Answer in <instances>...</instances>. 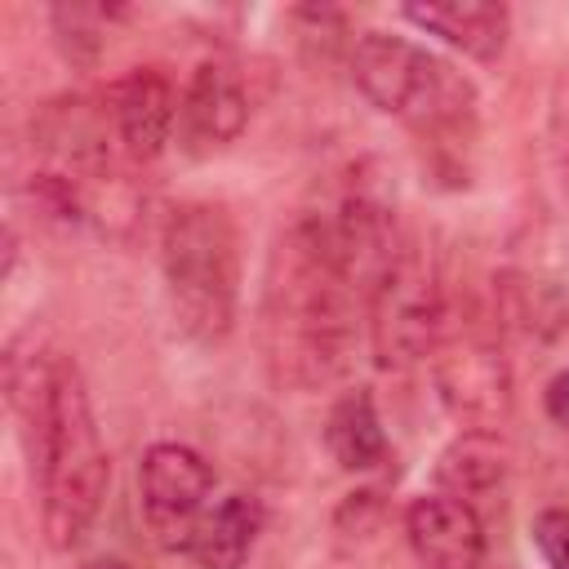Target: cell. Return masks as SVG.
<instances>
[{
    "mask_svg": "<svg viewBox=\"0 0 569 569\" xmlns=\"http://www.w3.org/2000/svg\"><path fill=\"white\" fill-rule=\"evenodd\" d=\"M178 89L164 71L156 67H138L124 80L111 84L107 93V116H111V133L124 151L129 164H147L156 160L173 133H178Z\"/></svg>",
    "mask_w": 569,
    "mask_h": 569,
    "instance_id": "obj_9",
    "label": "cell"
},
{
    "mask_svg": "<svg viewBox=\"0 0 569 569\" xmlns=\"http://www.w3.org/2000/svg\"><path fill=\"white\" fill-rule=\"evenodd\" d=\"M507 471H511V453L493 431H462L436 462V480L440 493L458 498L462 507H471L480 520L485 511L502 507L507 493Z\"/></svg>",
    "mask_w": 569,
    "mask_h": 569,
    "instance_id": "obj_11",
    "label": "cell"
},
{
    "mask_svg": "<svg viewBox=\"0 0 569 569\" xmlns=\"http://www.w3.org/2000/svg\"><path fill=\"white\" fill-rule=\"evenodd\" d=\"M249 124V93L227 62H200L178 98V142L187 156H213L231 147Z\"/></svg>",
    "mask_w": 569,
    "mask_h": 569,
    "instance_id": "obj_8",
    "label": "cell"
},
{
    "mask_svg": "<svg viewBox=\"0 0 569 569\" xmlns=\"http://www.w3.org/2000/svg\"><path fill=\"white\" fill-rule=\"evenodd\" d=\"M542 405H547V418H551L556 427H565V431H569V369H560V373L547 382Z\"/></svg>",
    "mask_w": 569,
    "mask_h": 569,
    "instance_id": "obj_16",
    "label": "cell"
},
{
    "mask_svg": "<svg viewBox=\"0 0 569 569\" xmlns=\"http://www.w3.org/2000/svg\"><path fill=\"white\" fill-rule=\"evenodd\" d=\"M418 31L440 36L449 49L476 58V62H493L507 44L511 31V13L502 4H480V0H453V4H405L400 9Z\"/></svg>",
    "mask_w": 569,
    "mask_h": 569,
    "instance_id": "obj_12",
    "label": "cell"
},
{
    "mask_svg": "<svg viewBox=\"0 0 569 569\" xmlns=\"http://www.w3.org/2000/svg\"><path fill=\"white\" fill-rule=\"evenodd\" d=\"M160 271L173 325L204 347L227 342L240 311V231L213 200L178 204L160 227Z\"/></svg>",
    "mask_w": 569,
    "mask_h": 569,
    "instance_id": "obj_3",
    "label": "cell"
},
{
    "mask_svg": "<svg viewBox=\"0 0 569 569\" xmlns=\"http://www.w3.org/2000/svg\"><path fill=\"white\" fill-rule=\"evenodd\" d=\"M4 391L18 422L22 453L31 462V480L40 493V525L49 547L71 551L98 520L111 462L102 449V431L71 351L36 338L27 329L9 342L4 356Z\"/></svg>",
    "mask_w": 569,
    "mask_h": 569,
    "instance_id": "obj_1",
    "label": "cell"
},
{
    "mask_svg": "<svg viewBox=\"0 0 569 569\" xmlns=\"http://www.w3.org/2000/svg\"><path fill=\"white\" fill-rule=\"evenodd\" d=\"M356 302L360 289L298 218L271 258L262 293V347L271 373L302 391L342 378L356 347Z\"/></svg>",
    "mask_w": 569,
    "mask_h": 569,
    "instance_id": "obj_2",
    "label": "cell"
},
{
    "mask_svg": "<svg viewBox=\"0 0 569 569\" xmlns=\"http://www.w3.org/2000/svg\"><path fill=\"white\" fill-rule=\"evenodd\" d=\"M262 520H267V511L253 493H227L218 507H209L200 516L182 556L196 569H244V560L262 533Z\"/></svg>",
    "mask_w": 569,
    "mask_h": 569,
    "instance_id": "obj_13",
    "label": "cell"
},
{
    "mask_svg": "<svg viewBox=\"0 0 569 569\" xmlns=\"http://www.w3.org/2000/svg\"><path fill=\"white\" fill-rule=\"evenodd\" d=\"M209 493H213V467L178 440H160L142 453L138 462V502H142V520L156 533V542L164 547H187L200 516L209 511Z\"/></svg>",
    "mask_w": 569,
    "mask_h": 569,
    "instance_id": "obj_6",
    "label": "cell"
},
{
    "mask_svg": "<svg viewBox=\"0 0 569 569\" xmlns=\"http://www.w3.org/2000/svg\"><path fill=\"white\" fill-rule=\"evenodd\" d=\"M533 547L547 569H569V507H547L533 520Z\"/></svg>",
    "mask_w": 569,
    "mask_h": 569,
    "instance_id": "obj_15",
    "label": "cell"
},
{
    "mask_svg": "<svg viewBox=\"0 0 569 569\" xmlns=\"http://www.w3.org/2000/svg\"><path fill=\"white\" fill-rule=\"evenodd\" d=\"M351 80L382 116H396L427 138L462 133L476 120L471 80L431 49L391 31H365L356 40Z\"/></svg>",
    "mask_w": 569,
    "mask_h": 569,
    "instance_id": "obj_4",
    "label": "cell"
},
{
    "mask_svg": "<svg viewBox=\"0 0 569 569\" xmlns=\"http://www.w3.org/2000/svg\"><path fill=\"white\" fill-rule=\"evenodd\" d=\"M436 387L467 431H493L511 409V369L485 338H445L436 351Z\"/></svg>",
    "mask_w": 569,
    "mask_h": 569,
    "instance_id": "obj_7",
    "label": "cell"
},
{
    "mask_svg": "<svg viewBox=\"0 0 569 569\" xmlns=\"http://www.w3.org/2000/svg\"><path fill=\"white\" fill-rule=\"evenodd\" d=\"M369 307V342L382 369H413L440 351L449 338V293L431 253L413 240L387 262L378 284L365 298Z\"/></svg>",
    "mask_w": 569,
    "mask_h": 569,
    "instance_id": "obj_5",
    "label": "cell"
},
{
    "mask_svg": "<svg viewBox=\"0 0 569 569\" xmlns=\"http://www.w3.org/2000/svg\"><path fill=\"white\" fill-rule=\"evenodd\" d=\"M325 449L342 471H378L387 462V431L378 418V405L365 387L342 391L325 418Z\"/></svg>",
    "mask_w": 569,
    "mask_h": 569,
    "instance_id": "obj_14",
    "label": "cell"
},
{
    "mask_svg": "<svg viewBox=\"0 0 569 569\" xmlns=\"http://www.w3.org/2000/svg\"><path fill=\"white\" fill-rule=\"evenodd\" d=\"M405 533L422 569H485V520L449 493L413 498Z\"/></svg>",
    "mask_w": 569,
    "mask_h": 569,
    "instance_id": "obj_10",
    "label": "cell"
}]
</instances>
